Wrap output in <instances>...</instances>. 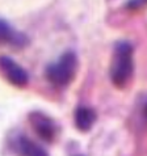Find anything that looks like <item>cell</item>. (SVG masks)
Masks as SVG:
<instances>
[{"instance_id": "6da1fadb", "label": "cell", "mask_w": 147, "mask_h": 156, "mask_svg": "<svg viewBox=\"0 0 147 156\" xmlns=\"http://www.w3.org/2000/svg\"><path fill=\"white\" fill-rule=\"evenodd\" d=\"M133 46L126 41L116 43L114 59L110 67L112 83L118 88L126 85L133 75Z\"/></svg>"}, {"instance_id": "7a4b0ae2", "label": "cell", "mask_w": 147, "mask_h": 156, "mask_svg": "<svg viewBox=\"0 0 147 156\" xmlns=\"http://www.w3.org/2000/svg\"><path fill=\"white\" fill-rule=\"evenodd\" d=\"M77 59L74 53H66L54 64L46 68V77L53 85L66 87L72 81L76 73Z\"/></svg>"}, {"instance_id": "3957f363", "label": "cell", "mask_w": 147, "mask_h": 156, "mask_svg": "<svg viewBox=\"0 0 147 156\" xmlns=\"http://www.w3.org/2000/svg\"><path fill=\"white\" fill-rule=\"evenodd\" d=\"M0 68L5 73V77L11 84L16 87H25L29 81L28 72L20 67L13 59L8 57H0Z\"/></svg>"}, {"instance_id": "277c9868", "label": "cell", "mask_w": 147, "mask_h": 156, "mask_svg": "<svg viewBox=\"0 0 147 156\" xmlns=\"http://www.w3.org/2000/svg\"><path fill=\"white\" fill-rule=\"evenodd\" d=\"M29 119L40 138H42L46 142H51L55 138L57 129H55L54 122L49 117H46L45 114L40 113V112H34V113L29 115Z\"/></svg>"}, {"instance_id": "5b68a950", "label": "cell", "mask_w": 147, "mask_h": 156, "mask_svg": "<svg viewBox=\"0 0 147 156\" xmlns=\"http://www.w3.org/2000/svg\"><path fill=\"white\" fill-rule=\"evenodd\" d=\"M28 37L23 33H19L7 23L0 19V45H12L16 47H24L28 45Z\"/></svg>"}, {"instance_id": "8992f818", "label": "cell", "mask_w": 147, "mask_h": 156, "mask_svg": "<svg viewBox=\"0 0 147 156\" xmlns=\"http://www.w3.org/2000/svg\"><path fill=\"white\" fill-rule=\"evenodd\" d=\"M95 121H96V113L91 108L80 106L77 108L75 113V122L80 131H89L92 129Z\"/></svg>"}, {"instance_id": "52a82bcc", "label": "cell", "mask_w": 147, "mask_h": 156, "mask_svg": "<svg viewBox=\"0 0 147 156\" xmlns=\"http://www.w3.org/2000/svg\"><path fill=\"white\" fill-rule=\"evenodd\" d=\"M17 147H19V151L23 156H49L41 146H38L37 143L28 139L27 136L20 138Z\"/></svg>"}, {"instance_id": "ba28073f", "label": "cell", "mask_w": 147, "mask_h": 156, "mask_svg": "<svg viewBox=\"0 0 147 156\" xmlns=\"http://www.w3.org/2000/svg\"><path fill=\"white\" fill-rule=\"evenodd\" d=\"M145 3H147V0H130L127 3V7L131 9H137V8H141Z\"/></svg>"}, {"instance_id": "9c48e42d", "label": "cell", "mask_w": 147, "mask_h": 156, "mask_svg": "<svg viewBox=\"0 0 147 156\" xmlns=\"http://www.w3.org/2000/svg\"><path fill=\"white\" fill-rule=\"evenodd\" d=\"M143 115H145V118L147 119V104H146L145 108H143Z\"/></svg>"}, {"instance_id": "30bf717a", "label": "cell", "mask_w": 147, "mask_h": 156, "mask_svg": "<svg viewBox=\"0 0 147 156\" xmlns=\"http://www.w3.org/2000/svg\"><path fill=\"white\" fill-rule=\"evenodd\" d=\"M77 156H83V155H77Z\"/></svg>"}]
</instances>
